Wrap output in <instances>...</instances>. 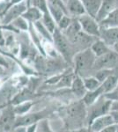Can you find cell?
Returning a JSON list of instances; mask_svg holds the SVG:
<instances>
[{
	"instance_id": "6da1fadb",
	"label": "cell",
	"mask_w": 118,
	"mask_h": 132,
	"mask_svg": "<svg viewBox=\"0 0 118 132\" xmlns=\"http://www.w3.org/2000/svg\"><path fill=\"white\" fill-rule=\"evenodd\" d=\"M95 59L96 56L92 51L91 48L77 52L72 61V64L74 65V72L82 78L91 76V72H93Z\"/></svg>"
},
{
	"instance_id": "7a4b0ae2",
	"label": "cell",
	"mask_w": 118,
	"mask_h": 132,
	"mask_svg": "<svg viewBox=\"0 0 118 132\" xmlns=\"http://www.w3.org/2000/svg\"><path fill=\"white\" fill-rule=\"evenodd\" d=\"M53 44L55 48L58 52V54L64 59V61L69 64H72L73 57L76 54L74 47L69 42V40L65 37L58 27L53 33Z\"/></svg>"
},
{
	"instance_id": "3957f363",
	"label": "cell",
	"mask_w": 118,
	"mask_h": 132,
	"mask_svg": "<svg viewBox=\"0 0 118 132\" xmlns=\"http://www.w3.org/2000/svg\"><path fill=\"white\" fill-rule=\"evenodd\" d=\"M68 128L78 129L85 119L87 122V108L82 100L70 105L66 109Z\"/></svg>"
},
{
	"instance_id": "277c9868",
	"label": "cell",
	"mask_w": 118,
	"mask_h": 132,
	"mask_svg": "<svg viewBox=\"0 0 118 132\" xmlns=\"http://www.w3.org/2000/svg\"><path fill=\"white\" fill-rule=\"evenodd\" d=\"M111 101H112L107 99L104 95H101L93 104L89 106V109H87V126H89L95 118L110 111Z\"/></svg>"
},
{
	"instance_id": "5b68a950",
	"label": "cell",
	"mask_w": 118,
	"mask_h": 132,
	"mask_svg": "<svg viewBox=\"0 0 118 132\" xmlns=\"http://www.w3.org/2000/svg\"><path fill=\"white\" fill-rule=\"evenodd\" d=\"M118 67V54L111 50L109 52L96 57L93 64V73L101 69H114Z\"/></svg>"
},
{
	"instance_id": "8992f818",
	"label": "cell",
	"mask_w": 118,
	"mask_h": 132,
	"mask_svg": "<svg viewBox=\"0 0 118 132\" xmlns=\"http://www.w3.org/2000/svg\"><path fill=\"white\" fill-rule=\"evenodd\" d=\"M30 6L29 0H24L20 3L15 4L9 6L7 11L5 12L1 19V24L7 25L13 21L15 19L22 16V14L26 12V10Z\"/></svg>"
},
{
	"instance_id": "52a82bcc",
	"label": "cell",
	"mask_w": 118,
	"mask_h": 132,
	"mask_svg": "<svg viewBox=\"0 0 118 132\" xmlns=\"http://www.w3.org/2000/svg\"><path fill=\"white\" fill-rule=\"evenodd\" d=\"M16 114L12 104L1 108L0 113V131H10L14 129Z\"/></svg>"
},
{
	"instance_id": "ba28073f",
	"label": "cell",
	"mask_w": 118,
	"mask_h": 132,
	"mask_svg": "<svg viewBox=\"0 0 118 132\" xmlns=\"http://www.w3.org/2000/svg\"><path fill=\"white\" fill-rule=\"evenodd\" d=\"M78 20L80 23L82 31L85 34L94 36V37H100V23L97 20L93 17L88 15L87 13H85L80 17H78Z\"/></svg>"
},
{
	"instance_id": "9c48e42d",
	"label": "cell",
	"mask_w": 118,
	"mask_h": 132,
	"mask_svg": "<svg viewBox=\"0 0 118 132\" xmlns=\"http://www.w3.org/2000/svg\"><path fill=\"white\" fill-rule=\"evenodd\" d=\"M49 116V111L42 110V112H35V113H27L21 116H16L14 123V129L17 127H27L31 124L38 122L40 120L44 119L45 117ZM14 130V129H13Z\"/></svg>"
},
{
	"instance_id": "30bf717a",
	"label": "cell",
	"mask_w": 118,
	"mask_h": 132,
	"mask_svg": "<svg viewBox=\"0 0 118 132\" xmlns=\"http://www.w3.org/2000/svg\"><path fill=\"white\" fill-rule=\"evenodd\" d=\"M114 123H115V122H114L112 116L108 112V114H105L103 116H100L94 119L91 122V124L88 126V129L90 131L100 132L103 131L106 128L114 124Z\"/></svg>"
},
{
	"instance_id": "8fae6325",
	"label": "cell",
	"mask_w": 118,
	"mask_h": 132,
	"mask_svg": "<svg viewBox=\"0 0 118 132\" xmlns=\"http://www.w3.org/2000/svg\"><path fill=\"white\" fill-rule=\"evenodd\" d=\"M17 91V87L12 84H5L0 88V108L11 104Z\"/></svg>"
},
{
	"instance_id": "7c38bea8",
	"label": "cell",
	"mask_w": 118,
	"mask_h": 132,
	"mask_svg": "<svg viewBox=\"0 0 118 132\" xmlns=\"http://www.w3.org/2000/svg\"><path fill=\"white\" fill-rule=\"evenodd\" d=\"M100 38L112 48L118 42V27H100Z\"/></svg>"
},
{
	"instance_id": "4fadbf2b",
	"label": "cell",
	"mask_w": 118,
	"mask_h": 132,
	"mask_svg": "<svg viewBox=\"0 0 118 132\" xmlns=\"http://www.w3.org/2000/svg\"><path fill=\"white\" fill-rule=\"evenodd\" d=\"M65 5L68 15L72 18H78L83 14L86 13L81 0H67L65 2Z\"/></svg>"
},
{
	"instance_id": "5bb4252c",
	"label": "cell",
	"mask_w": 118,
	"mask_h": 132,
	"mask_svg": "<svg viewBox=\"0 0 118 132\" xmlns=\"http://www.w3.org/2000/svg\"><path fill=\"white\" fill-rule=\"evenodd\" d=\"M118 7V0H102L101 5L96 20L98 22L101 21L110 12Z\"/></svg>"
},
{
	"instance_id": "9a60e30c",
	"label": "cell",
	"mask_w": 118,
	"mask_h": 132,
	"mask_svg": "<svg viewBox=\"0 0 118 132\" xmlns=\"http://www.w3.org/2000/svg\"><path fill=\"white\" fill-rule=\"evenodd\" d=\"M70 88H72V93L76 96V98H78L79 100L82 99L84 95L87 92L86 88L85 86V84H84L83 78L76 73H75L74 78L72 80Z\"/></svg>"
},
{
	"instance_id": "2e32d148",
	"label": "cell",
	"mask_w": 118,
	"mask_h": 132,
	"mask_svg": "<svg viewBox=\"0 0 118 132\" xmlns=\"http://www.w3.org/2000/svg\"><path fill=\"white\" fill-rule=\"evenodd\" d=\"M81 31H82V28H81L80 23H79L78 18H72V23L70 24L69 27L62 32L65 35V37L69 40V42L72 43Z\"/></svg>"
},
{
	"instance_id": "e0dca14e",
	"label": "cell",
	"mask_w": 118,
	"mask_h": 132,
	"mask_svg": "<svg viewBox=\"0 0 118 132\" xmlns=\"http://www.w3.org/2000/svg\"><path fill=\"white\" fill-rule=\"evenodd\" d=\"M90 48H91L92 51L94 53L96 57L102 56V55L106 54V53L109 52V51L112 50V48L109 47L104 41H102L100 37L97 38L93 42V43L92 44V46Z\"/></svg>"
},
{
	"instance_id": "ac0fdd59",
	"label": "cell",
	"mask_w": 118,
	"mask_h": 132,
	"mask_svg": "<svg viewBox=\"0 0 118 132\" xmlns=\"http://www.w3.org/2000/svg\"><path fill=\"white\" fill-rule=\"evenodd\" d=\"M85 9V12L88 15L96 19L102 0H81Z\"/></svg>"
},
{
	"instance_id": "d6986e66",
	"label": "cell",
	"mask_w": 118,
	"mask_h": 132,
	"mask_svg": "<svg viewBox=\"0 0 118 132\" xmlns=\"http://www.w3.org/2000/svg\"><path fill=\"white\" fill-rule=\"evenodd\" d=\"M42 15H43V12L40 9H38L37 7L33 5L28 6V8L22 14V16L30 23H35L36 21L41 20L42 18Z\"/></svg>"
},
{
	"instance_id": "ffe728a7",
	"label": "cell",
	"mask_w": 118,
	"mask_h": 132,
	"mask_svg": "<svg viewBox=\"0 0 118 132\" xmlns=\"http://www.w3.org/2000/svg\"><path fill=\"white\" fill-rule=\"evenodd\" d=\"M103 94H104L103 90H102L101 86H100L97 89H95V90L87 91L86 93L84 95V97L81 100H82L84 103L85 104L86 107H89V106H91L92 104H93Z\"/></svg>"
},
{
	"instance_id": "44dd1931",
	"label": "cell",
	"mask_w": 118,
	"mask_h": 132,
	"mask_svg": "<svg viewBox=\"0 0 118 132\" xmlns=\"http://www.w3.org/2000/svg\"><path fill=\"white\" fill-rule=\"evenodd\" d=\"M100 27H118V7L110 12L101 21H100Z\"/></svg>"
},
{
	"instance_id": "7402d4cb",
	"label": "cell",
	"mask_w": 118,
	"mask_h": 132,
	"mask_svg": "<svg viewBox=\"0 0 118 132\" xmlns=\"http://www.w3.org/2000/svg\"><path fill=\"white\" fill-rule=\"evenodd\" d=\"M117 85H118V72L109 76L107 79H105L100 84V86H101L105 94V93H108L109 92L113 91L117 86Z\"/></svg>"
},
{
	"instance_id": "603a6c76",
	"label": "cell",
	"mask_w": 118,
	"mask_h": 132,
	"mask_svg": "<svg viewBox=\"0 0 118 132\" xmlns=\"http://www.w3.org/2000/svg\"><path fill=\"white\" fill-rule=\"evenodd\" d=\"M34 27L36 29V31L38 32V34L42 36L43 39L48 40L49 42H53V35L52 34L49 32L47 27L43 25V23L42 22V20H38L36 22L33 23Z\"/></svg>"
},
{
	"instance_id": "cb8c5ba5",
	"label": "cell",
	"mask_w": 118,
	"mask_h": 132,
	"mask_svg": "<svg viewBox=\"0 0 118 132\" xmlns=\"http://www.w3.org/2000/svg\"><path fill=\"white\" fill-rule=\"evenodd\" d=\"M41 20H42V22L43 23V25L45 27H47V29L53 35V33H54L55 30L57 29V25L56 20H54V18L52 17V15H51L49 12H44Z\"/></svg>"
},
{
	"instance_id": "d4e9b609",
	"label": "cell",
	"mask_w": 118,
	"mask_h": 132,
	"mask_svg": "<svg viewBox=\"0 0 118 132\" xmlns=\"http://www.w3.org/2000/svg\"><path fill=\"white\" fill-rule=\"evenodd\" d=\"M34 105L33 101H27L24 102H21L20 104L17 105H12L13 106V110L14 113L16 114V116H21V114H25L31 109L32 106Z\"/></svg>"
},
{
	"instance_id": "484cf974",
	"label": "cell",
	"mask_w": 118,
	"mask_h": 132,
	"mask_svg": "<svg viewBox=\"0 0 118 132\" xmlns=\"http://www.w3.org/2000/svg\"><path fill=\"white\" fill-rule=\"evenodd\" d=\"M83 81H84V84H85V86L87 91L95 90V89H97L98 87L100 86V84H101V83L93 75L84 77Z\"/></svg>"
},
{
	"instance_id": "4316f807",
	"label": "cell",
	"mask_w": 118,
	"mask_h": 132,
	"mask_svg": "<svg viewBox=\"0 0 118 132\" xmlns=\"http://www.w3.org/2000/svg\"><path fill=\"white\" fill-rule=\"evenodd\" d=\"M11 24L15 28L18 29L19 31L26 32V31H28L30 22L26 20L23 16H20V17H19V18L15 19Z\"/></svg>"
},
{
	"instance_id": "83f0119b",
	"label": "cell",
	"mask_w": 118,
	"mask_h": 132,
	"mask_svg": "<svg viewBox=\"0 0 118 132\" xmlns=\"http://www.w3.org/2000/svg\"><path fill=\"white\" fill-rule=\"evenodd\" d=\"M72 17H70V15H68V14H64V15L59 20L58 22L57 23V27H58L61 31H64V29H66L69 27L70 24L72 23Z\"/></svg>"
},
{
	"instance_id": "f1b7e54d",
	"label": "cell",
	"mask_w": 118,
	"mask_h": 132,
	"mask_svg": "<svg viewBox=\"0 0 118 132\" xmlns=\"http://www.w3.org/2000/svg\"><path fill=\"white\" fill-rule=\"evenodd\" d=\"M30 5H33L40 9L42 12H49L48 10V4H47V0H29Z\"/></svg>"
},
{
	"instance_id": "f546056e",
	"label": "cell",
	"mask_w": 118,
	"mask_h": 132,
	"mask_svg": "<svg viewBox=\"0 0 118 132\" xmlns=\"http://www.w3.org/2000/svg\"><path fill=\"white\" fill-rule=\"evenodd\" d=\"M51 128L49 127V122L47 120L42 119L37 122V127H36V131H51Z\"/></svg>"
},
{
	"instance_id": "4dcf8cb0",
	"label": "cell",
	"mask_w": 118,
	"mask_h": 132,
	"mask_svg": "<svg viewBox=\"0 0 118 132\" xmlns=\"http://www.w3.org/2000/svg\"><path fill=\"white\" fill-rule=\"evenodd\" d=\"M103 95L110 101H118V88H115L113 91L105 93Z\"/></svg>"
},
{
	"instance_id": "1f68e13d",
	"label": "cell",
	"mask_w": 118,
	"mask_h": 132,
	"mask_svg": "<svg viewBox=\"0 0 118 132\" xmlns=\"http://www.w3.org/2000/svg\"><path fill=\"white\" fill-rule=\"evenodd\" d=\"M109 114H110L111 116H112L115 123H118V111L117 110H110V111H109Z\"/></svg>"
},
{
	"instance_id": "d6a6232c",
	"label": "cell",
	"mask_w": 118,
	"mask_h": 132,
	"mask_svg": "<svg viewBox=\"0 0 118 132\" xmlns=\"http://www.w3.org/2000/svg\"><path fill=\"white\" fill-rule=\"evenodd\" d=\"M0 66H3V67H5V68L9 67L8 62L6 61V59L2 56V55H0Z\"/></svg>"
},
{
	"instance_id": "836d02e7",
	"label": "cell",
	"mask_w": 118,
	"mask_h": 132,
	"mask_svg": "<svg viewBox=\"0 0 118 132\" xmlns=\"http://www.w3.org/2000/svg\"><path fill=\"white\" fill-rule=\"evenodd\" d=\"M5 45V37L4 35L3 29H0V47H3Z\"/></svg>"
},
{
	"instance_id": "e575fe53",
	"label": "cell",
	"mask_w": 118,
	"mask_h": 132,
	"mask_svg": "<svg viewBox=\"0 0 118 132\" xmlns=\"http://www.w3.org/2000/svg\"><path fill=\"white\" fill-rule=\"evenodd\" d=\"M22 1H24V0H9V2H6V7H7V9H8L9 6L12 5H15V4L20 3V2H22Z\"/></svg>"
},
{
	"instance_id": "d590c367",
	"label": "cell",
	"mask_w": 118,
	"mask_h": 132,
	"mask_svg": "<svg viewBox=\"0 0 118 132\" xmlns=\"http://www.w3.org/2000/svg\"><path fill=\"white\" fill-rule=\"evenodd\" d=\"M110 110H117L118 111V101H111Z\"/></svg>"
},
{
	"instance_id": "8d00e7d4",
	"label": "cell",
	"mask_w": 118,
	"mask_h": 132,
	"mask_svg": "<svg viewBox=\"0 0 118 132\" xmlns=\"http://www.w3.org/2000/svg\"><path fill=\"white\" fill-rule=\"evenodd\" d=\"M112 50H115V52H116L117 54H118V42H116V43H115V45H114V46L112 47Z\"/></svg>"
},
{
	"instance_id": "74e56055",
	"label": "cell",
	"mask_w": 118,
	"mask_h": 132,
	"mask_svg": "<svg viewBox=\"0 0 118 132\" xmlns=\"http://www.w3.org/2000/svg\"><path fill=\"white\" fill-rule=\"evenodd\" d=\"M115 88H118V85H117V86H116V87H115Z\"/></svg>"
},
{
	"instance_id": "f35d334b",
	"label": "cell",
	"mask_w": 118,
	"mask_h": 132,
	"mask_svg": "<svg viewBox=\"0 0 118 132\" xmlns=\"http://www.w3.org/2000/svg\"><path fill=\"white\" fill-rule=\"evenodd\" d=\"M0 113H1V109H0Z\"/></svg>"
},
{
	"instance_id": "ab89813d",
	"label": "cell",
	"mask_w": 118,
	"mask_h": 132,
	"mask_svg": "<svg viewBox=\"0 0 118 132\" xmlns=\"http://www.w3.org/2000/svg\"><path fill=\"white\" fill-rule=\"evenodd\" d=\"M7 2H9V0H7Z\"/></svg>"
},
{
	"instance_id": "60d3db41",
	"label": "cell",
	"mask_w": 118,
	"mask_h": 132,
	"mask_svg": "<svg viewBox=\"0 0 118 132\" xmlns=\"http://www.w3.org/2000/svg\"><path fill=\"white\" fill-rule=\"evenodd\" d=\"M0 109H1V108H0Z\"/></svg>"
}]
</instances>
